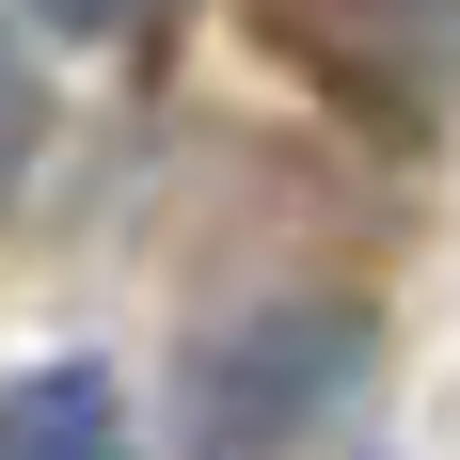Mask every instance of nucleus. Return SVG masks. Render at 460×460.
<instances>
[{
    "mask_svg": "<svg viewBox=\"0 0 460 460\" xmlns=\"http://www.w3.org/2000/svg\"><path fill=\"white\" fill-rule=\"evenodd\" d=\"M381 366V318L366 302H238L223 333H190V445L207 460H286L302 429L349 413V381Z\"/></svg>",
    "mask_w": 460,
    "mask_h": 460,
    "instance_id": "1",
    "label": "nucleus"
},
{
    "mask_svg": "<svg viewBox=\"0 0 460 460\" xmlns=\"http://www.w3.org/2000/svg\"><path fill=\"white\" fill-rule=\"evenodd\" d=\"M270 48L333 111H366L381 143H445L460 111V0H254Z\"/></svg>",
    "mask_w": 460,
    "mask_h": 460,
    "instance_id": "2",
    "label": "nucleus"
},
{
    "mask_svg": "<svg viewBox=\"0 0 460 460\" xmlns=\"http://www.w3.org/2000/svg\"><path fill=\"white\" fill-rule=\"evenodd\" d=\"M0 460H128V381L111 366H16L0 381Z\"/></svg>",
    "mask_w": 460,
    "mask_h": 460,
    "instance_id": "3",
    "label": "nucleus"
},
{
    "mask_svg": "<svg viewBox=\"0 0 460 460\" xmlns=\"http://www.w3.org/2000/svg\"><path fill=\"white\" fill-rule=\"evenodd\" d=\"M32 143H48V64L16 48V16H0V190L32 175Z\"/></svg>",
    "mask_w": 460,
    "mask_h": 460,
    "instance_id": "4",
    "label": "nucleus"
},
{
    "mask_svg": "<svg viewBox=\"0 0 460 460\" xmlns=\"http://www.w3.org/2000/svg\"><path fill=\"white\" fill-rule=\"evenodd\" d=\"M48 32H143V16H159V0H32Z\"/></svg>",
    "mask_w": 460,
    "mask_h": 460,
    "instance_id": "5",
    "label": "nucleus"
}]
</instances>
